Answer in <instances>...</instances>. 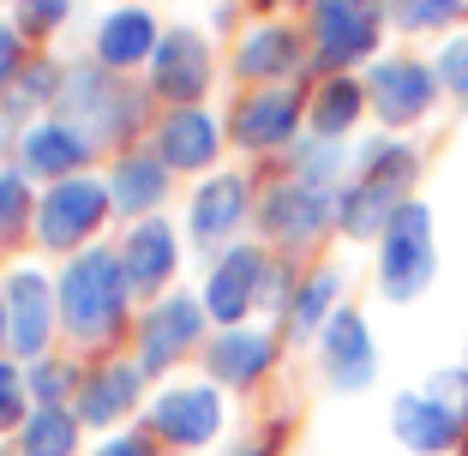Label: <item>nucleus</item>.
I'll return each instance as SVG.
<instances>
[{"label":"nucleus","instance_id":"obj_14","mask_svg":"<svg viewBox=\"0 0 468 456\" xmlns=\"http://www.w3.org/2000/svg\"><path fill=\"white\" fill-rule=\"evenodd\" d=\"M240 217H247V186H240L234 175L210 180L205 193H198V205H193V228H198V240L229 235V228H234Z\"/></svg>","mask_w":468,"mask_h":456},{"label":"nucleus","instance_id":"obj_17","mask_svg":"<svg viewBox=\"0 0 468 456\" xmlns=\"http://www.w3.org/2000/svg\"><path fill=\"white\" fill-rule=\"evenodd\" d=\"M355 114H360V84L355 79H331L324 90H318V102H313L318 139H343L348 126H355Z\"/></svg>","mask_w":468,"mask_h":456},{"label":"nucleus","instance_id":"obj_11","mask_svg":"<svg viewBox=\"0 0 468 456\" xmlns=\"http://www.w3.org/2000/svg\"><path fill=\"white\" fill-rule=\"evenodd\" d=\"M294 121H301L294 90H264V97H252L240 109V139L247 144H282L294 133Z\"/></svg>","mask_w":468,"mask_h":456},{"label":"nucleus","instance_id":"obj_3","mask_svg":"<svg viewBox=\"0 0 468 456\" xmlns=\"http://www.w3.org/2000/svg\"><path fill=\"white\" fill-rule=\"evenodd\" d=\"M313 37H318V60L324 67L367 60L372 42H378V0H318Z\"/></svg>","mask_w":468,"mask_h":456},{"label":"nucleus","instance_id":"obj_28","mask_svg":"<svg viewBox=\"0 0 468 456\" xmlns=\"http://www.w3.org/2000/svg\"><path fill=\"white\" fill-rule=\"evenodd\" d=\"M427 397H439L456 420H468V366H444V373H432Z\"/></svg>","mask_w":468,"mask_h":456},{"label":"nucleus","instance_id":"obj_8","mask_svg":"<svg viewBox=\"0 0 468 456\" xmlns=\"http://www.w3.org/2000/svg\"><path fill=\"white\" fill-rule=\"evenodd\" d=\"M151 420H156V432L175 439V444H205L210 432L222 427V408H217L210 390H175V397H163L151 408Z\"/></svg>","mask_w":468,"mask_h":456},{"label":"nucleus","instance_id":"obj_16","mask_svg":"<svg viewBox=\"0 0 468 456\" xmlns=\"http://www.w3.org/2000/svg\"><path fill=\"white\" fill-rule=\"evenodd\" d=\"M6 294H13V313H18L13 343L30 355V348H42V331H48V282H42L37 270H18Z\"/></svg>","mask_w":468,"mask_h":456},{"label":"nucleus","instance_id":"obj_15","mask_svg":"<svg viewBox=\"0 0 468 456\" xmlns=\"http://www.w3.org/2000/svg\"><path fill=\"white\" fill-rule=\"evenodd\" d=\"M168 264H175V235H168L163 222H138L133 240H126V277L138 289H151V282L168 277Z\"/></svg>","mask_w":468,"mask_h":456},{"label":"nucleus","instance_id":"obj_1","mask_svg":"<svg viewBox=\"0 0 468 456\" xmlns=\"http://www.w3.org/2000/svg\"><path fill=\"white\" fill-rule=\"evenodd\" d=\"M432 264H439V252H432L427 205H402L385 228V247H378V289L390 301H414V294H427Z\"/></svg>","mask_w":468,"mask_h":456},{"label":"nucleus","instance_id":"obj_34","mask_svg":"<svg viewBox=\"0 0 468 456\" xmlns=\"http://www.w3.org/2000/svg\"><path fill=\"white\" fill-rule=\"evenodd\" d=\"M6 60H13V37L0 30V72H6Z\"/></svg>","mask_w":468,"mask_h":456},{"label":"nucleus","instance_id":"obj_6","mask_svg":"<svg viewBox=\"0 0 468 456\" xmlns=\"http://www.w3.org/2000/svg\"><path fill=\"white\" fill-rule=\"evenodd\" d=\"M324 373H331L336 390H367L372 373H378V348H372V331L360 313H331L324 324Z\"/></svg>","mask_w":468,"mask_h":456},{"label":"nucleus","instance_id":"obj_2","mask_svg":"<svg viewBox=\"0 0 468 456\" xmlns=\"http://www.w3.org/2000/svg\"><path fill=\"white\" fill-rule=\"evenodd\" d=\"M60 306H67V324L84 336L114 324V313H121V259H109V252L79 259L67 270V282H60Z\"/></svg>","mask_w":468,"mask_h":456},{"label":"nucleus","instance_id":"obj_23","mask_svg":"<svg viewBox=\"0 0 468 456\" xmlns=\"http://www.w3.org/2000/svg\"><path fill=\"white\" fill-rule=\"evenodd\" d=\"M133 390H138V373L114 366V373H102L97 385L84 390V415H90V420H114L126 402H133Z\"/></svg>","mask_w":468,"mask_h":456},{"label":"nucleus","instance_id":"obj_9","mask_svg":"<svg viewBox=\"0 0 468 456\" xmlns=\"http://www.w3.org/2000/svg\"><path fill=\"white\" fill-rule=\"evenodd\" d=\"M259 270H264V259H259V252H229V259L217 264V277H210V289H205V306L222 318V324H234V318H240V313L252 306Z\"/></svg>","mask_w":468,"mask_h":456},{"label":"nucleus","instance_id":"obj_27","mask_svg":"<svg viewBox=\"0 0 468 456\" xmlns=\"http://www.w3.org/2000/svg\"><path fill=\"white\" fill-rule=\"evenodd\" d=\"M336 270H324V277H313L301 289V301H294V331H318L324 324V313H331V301H336Z\"/></svg>","mask_w":468,"mask_h":456},{"label":"nucleus","instance_id":"obj_12","mask_svg":"<svg viewBox=\"0 0 468 456\" xmlns=\"http://www.w3.org/2000/svg\"><path fill=\"white\" fill-rule=\"evenodd\" d=\"M324 193L318 186H306V180H294V186H282V193H271V205H264V222H271L276 235H313L318 222H324Z\"/></svg>","mask_w":468,"mask_h":456},{"label":"nucleus","instance_id":"obj_5","mask_svg":"<svg viewBox=\"0 0 468 456\" xmlns=\"http://www.w3.org/2000/svg\"><path fill=\"white\" fill-rule=\"evenodd\" d=\"M390 432H397V444L414 451V456H451L456 444H463L468 420H456L427 390H409V397H397V408H390Z\"/></svg>","mask_w":468,"mask_h":456},{"label":"nucleus","instance_id":"obj_10","mask_svg":"<svg viewBox=\"0 0 468 456\" xmlns=\"http://www.w3.org/2000/svg\"><path fill=\"white\" fill-rule=\"evenodd\" d=\"M156 84H163L168 97H193V90H205V42L198 37H168L156 42Z\"/></svg>","mask_w":468,"mask_h":456},{"label":"nucleus","instance_id":"obj_24","mask_svg":"<svg viewBox=\"0 0 468 456\" xmlns=\"http://www.w3.org/2000/svg\"><path fill=\"white\" fill-rule=\"evenodd\" d=\"M385 6L402 30H444L451 18L468 13V0H385Z\"/></svg>","mask_w":468,"mask_h":456},{"label":"nucleus","instance_id":"obj_4","mask_svg":"<svg viewBox=\"0 0 468 456\" xmlns=\"http://www.w3.org/2000/svg\"><path fill=\"white\" fill-rule=\"evenodd\" d=\"M367 97H372V109H378L385 126H409V121H420V114L432 109L439 72L420 67V60H385V67H372Z\"/></svg>","mask_w":468,"mask_h":456},{"label":"nucleus","instance_id":"obj_29","mask_svg":"<svg viewBox=\"0 0 468 456\" xmlns=\"http://www.w3.org/2000/svg\"><path fill=\"white\" fill-rule=\"evenodd\" d=\"M432 72H439V84L451 90V97L468 102V37H451V42H444V55H439V67H432Z\"/></svg>","mask_w":468,"mask_h":456},{"label":"nucleus","instance_id":"obj_21","mask_svg":"<svg viewBox=\"0 0 468 456\" xmlns=\"http://www.w3.org/2000/svg\"><path fill=\"white\" fill-rule=\"evenodd\" d=\"M294 37L289 30H259V37L240 48V67L247 72H259V79H271V72H294Z\"/></svg>","mask_w":468,"mask_h":456},{"label":"nucleus","instance_id":"obj_7","mask_svg":"<svg viewBox=\"0 0 468 456\" xmlns=\"http://www.w3.org/2000/svg\"><path fill=\"white\" fill-rule=\"evenodd\" d=\"M102 205H109V193L102 186H90V180H67L48 205H42V240H55V247H67V240L90 235L102 217Z\"/></svg>","mask_w":468,"mask_h":456},{"label":"nucleus","instance_id":"obj_22","mask_svg":"<svg viewBox=\"0 0 468 456\" xmlns=\"http://www.w3.org/2000/svg\"><path fill=\"white\" fill-rule=\"evenodd\" d=\"M84 156V144H79V133H67V126H37L30 133V144H25V163L30 168H72Z\"/></svg>","mask_w":468,"mask_h":456},{"label":"nucleus","instance_id":"obj_20","mask_svg":"<svg viewBox=\"0 0 468 456\" xmlns=\"http://www.w3.org/2000/svg\"><path fill=\"white\" fill-rule=\"evenodd\" d=\"M264 360H271V336H247V331L222 336V343L210 348V366H217L222 378H259Z\"/></svg>","mask_w":468,"mask_h":456},{"label":"nucleus","instance_id":"obj_33","mask_svg":"<svg viewBox=\"0 0 468 456\" xmlns=\"http://www.w3.org/2000/svg\"><path fill=\"white\" fill-rule=\"evenodd\" d=\"M102 456H151V451H144V444H138V439H121V444H109V451H102Z\"/></svg>","mask_w":468,"mask_h":456},{"label":"nucleus","instance_id":"obj_19","mask_svg":"<svg viewBox=\"0 0 468 456\" xmlns=\"http://www.w3.org/2000/svg\"><path fill=\"white\" fill-rule=\"evenodd\" d=\"M198 324H205V313H198L193 301L163 306V313L151 318V366H163V360L175 355L180 343H193V336H198Z\"/></svg>","mask_w":468,"mask_h":456},{"label":"nucleus","instance_id":"obj_26","mask_svg":"<svg viewBox=\"0 0 468 456\" xmlns=\"http://www.w3.org/2000/svg\"><path fill=\"white\" fill-rule=\"evenodd\" d=\"M156 193H163V175H156L151 163H126L121 175H114V205L121 210H144Z\"/></svg>","mask_w":468,"mask_h":456},{"label":"nucleus","instance_id":"obj_31","mask_svg":"<svg viewBox=\"0 0 468 456\" xmlns=\"http://www.w3.org/2000/svg\"><path fill=\"white\" fill-rule=\"evenodd\" d=\"M25 6H30V25H48V18L67 13V0H25Z\"/></svg>","mask_w":468,"mask_h":456},{"label":"nucleus","instance_id":"obj_25","mask_svg":"<svg viewBox=\"0 0 468 456\" xmlns=\"http://www.w3.org/2000/svg\"><path fill=\"white\" fill-rule=\"evenodd\" d=\"M72 451V420L60 408H42L25 427V456H67Z\"/></svg>","mask_w":468,"mask_h":456},{"label":"nucleus","instance_id":"obj_13","mask_svg":"<svg viewBox=\"0 0 468 456\" xmlns=\"http://www.w3.org/2000/svg\"><path fill=\"white\" fill-rule=\"evenodd\" d=\"M156 151H163L168 168H198L210 151H217V126H210V114H175V121L163 126Z\"/></svg>","mask_w":468,"mask_h":456},{"label":"nucleus","instance_id":"obj_30","mask_svg":"<svg viewBox=\"0 0 468 456\" xmlns=\"http://www.w3.org/2000/svg\"><path fill=\"white\" fill-rule=\"evenodd\" d=\"M18 210H25V186H18L13 175H0V228L18 222Z\"/></svg>","mask_w":468,"mask_h":456},{"label":"nucleus","instance_id":"obj_18","mask_svg":"<svg viewBox=\"0 0 468 456\" xmlns=\"http://www.w3.org/2000/svg\"><path fill=\"white\" fill-rule=\"evenodd\" d=\"M151 42H156V25L144 13H114L109 25H102V60L126 67V60L151 55Z\"/></svg>","mask_w":468,"mask_h":456},{"label":"nucleus","instance_id":"obj_32","mask_svg":"<svg viewBox=\"0 0 468 456\" xmlns=\"http://www.w3.org/2000/svg\"><path fill=\"white\" fill-rule=\"evenodd\" d=\"M13 402H18V378L6 373V366H0V420L13 415Z\"/></svg>","mask_w":468,"mask_h":456}]
</instances>
